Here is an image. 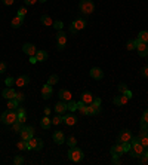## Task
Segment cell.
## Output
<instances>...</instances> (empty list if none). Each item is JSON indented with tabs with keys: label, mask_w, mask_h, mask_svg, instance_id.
<instances>
[{
	"label": "cell",
	"mask_w": 148,
	"mask_h": 165,
	"mask_svg": "<svg viewBox=\"0 0 148 165\" xmlns=\"http://www.w3.org/2000/svg\"><path fill=\"white\" fill-rule=\"evenodd\" d=\"M144 155H145V156H148V149L145 150V153H144Z\"/></svg>",
	"instance_id": "obj_61"
},
{
	"label": "cell",
	"mask_w": 148,
	"mask_h": 165,
	"mask_svg": "<svg viewBox=\"0 0 148 165\" xmlns=\"http://www.w3.org/2000/svg\"><path fill=\"white\" fill-rule=\"evenodd\" d=\"M19 106V101L17 98H12V100H8V109L11 110H17Z\"/></svg>",
	"instance_id": "obj_24"
},
{
	"label": "cell",
	"mask_w": 148,
	"mask_h": 165,
	"mask_svg": "<svg viewBox=\"0 0 148 165\" xmlns=\"http://www.w3.org/2000/svg\"><path fill=\"white\" fill-rule=\"evenodd\" d=\"M130 147H132L130 143H123V150L125 152H130Z\"/></svg>",
	"instance_id": "obj_50"
},
{
	"label": "cell",
	"mask_w": 148,
	"mask_h": 165,
	"mask_svg": "<svg viewBox=\"0 0 148 165\" xmlns=\"http://www.w3.org/2000/svg\"><path fill=\"white\" fill-rule=\"evenodd\" d=\"M130 156L132 158H141L144 153H145V147L141 144V141H139V137H135V138H132L130 140Z\"/></svg>",
	"instance_id": "obj_1"
},
{
	"label": "cell",
	"mask_w": 148,
	"mask_h": 165,
	"mask_svg": "<svg viewBox=\"0 0 148 165\" xmlns=\"http://www.w3.org/2000/svg\"><path fill=\"white\" fill-rule=\"evenodd\" d=\"M22 24H24V18H22V17H18V15H17L15 18L12 19V27H14V28H19Z\"/></svg>",
	"instance_id": "obj_23"
},
{
	"label": "cell",
	"mask_w": 148,
	"mask_h": 165,
	"mask_svg": "<svg viewBox=\"0 0 148 165\" xmlns=\"http://www.w3.org/2000/svg\"><path fill=\"white\" fill-rule=\"evenodd\" d=\"M65 43H67V36H65V33L61 31V30H58V33H56V45H58V49H59V51L64 49V48H65Z\"/></svg>",
	"instance_id": "obj_6"
},
{
	"label": "cell",
	"mask_w": 148,
	"mask_h": 165,
	"mask_svg": "<svg viewBox=\"0 0 148 165\" xmlns=\"http://www.w3.org/2000/svg\"><path fill=\"white\" fill-rule=\"evenodd\" d=\"M45 115H46V116H49V115H51V109H49V107H46V109H45Z\"/></svg>",
	"instance_id": "obj_60"
},
{
	"label": "cell",
	"mask_w": 148,
	"mask_h": 165,
	"mask_svg": "<svg viewBox=\"0 0 148 165\" xmlns=\"http://www.w3.org/2000/svg\"><path fill=\"white\" fill-rule=\"evenodd\" d=\"M113 164H114V165H120V164H122V161L119 159V156H117V155H114V156H113Z\"/></svg>",
	"instance_id": "obj_48"
},
{
	"label": "cell",
	"mask_w": 148,
	"mask_h": 165,
	"mask_svg": "<svg viewBox=\"0 0 148 165\" xmlns=\"http://www.w3.org/2000/svg\"><path fill=\"white\" fill-rule=\"evenodd\" d=\"M141 128H148V110L142 113V118H141Z\"/></svg>",
	"instance_id": "obj_28"
},
{
	"label": "cell",
	"mask_w": 148,
	"mask_h": 165,
	"mask_svg": "<svg viewBox=\"0 0 148 165\" xmlns=\"http://www.w3.org/2000/svg\"><path fill=\"white\" fill-rule=\"evenodd\" d=\"M86 115H89V116H93V115H96V110L93 107L92 104H88V110H86Z\"/></svg>",
	"instance_id": "obj_38"
},
{
	"label": "cell",
	"mask_w": 148,
	"mask_h": 165,
	"mask_svg": "<svg viewBox=\"0 0 148 165\" xmlns=\"http://www.w3.org/2000/svg\"><path fill=\"white\" fill-rule=\"evenodd\" d=\"M14 2H15V0H3V3H5L6 6H11V5H12Z\"/></svg>",
	"instance_id": "obj_56"
},
{
	"label": "cell",
	"mask_w": 148,
	"mask_h": 165,
	"mask_svg": "<svg viewBox=\"0 0 148 165\" xmlns=\"http://www.w3.org/2000/svg\"><path fill=\"white\" fill-rule=\"evenodd\" d=\"M40 21H42L43 25H54V21H52V18H51L49 15H43V17L40 18Z\"/></svg>",
	"instance_id": "obj_30"
},
{
	"label": "cell",
	"mask_w": 148,
	"mask_h": 165,
	"mask_svg": "<svg viewBox=\"0 0 148 165\" xmlns=\"http://www.w3.org/2000/svg\"><path fill=\"white\" fill-rule=\"evenodd\" d=\"M17 149L18 150H28V143H27V140H19L18 143H17Z\"/></svg>",
	"instance_id": "obj_29"
},
{
	"label": "cell",
	"mask_w": 148,
	"mask_h": 165,
	"mask_svg": "<svg viewBox=\"0 0 148 165\" xmlns=\"http://www.w3.org/2000/svg\"><path fill=\"white\" fill-rule=\"evenodd\" d=\"M139 141L144 147H148V135H144V137H139Z\"/></svg>",
	"instance_id": "obj_43"
},
{
	"label": "cell",
	"mask_w": 148,
	"mask_h": 165,
	"mask_svg": "<svg viewBox=\"0 0 148 165\" xmlns=\"http://www.w3.org/2000/svg\"><path fill=\"white\" fill-rule=\"evenodd\" d=\"M58 95H59V100H62V101L73 100V95H71V92L68 91V89H61V91L58 92Z\"/></svg>",
	"instance_id": "obj_14"
},
{
	"label": "cell",
	"mask_w": 148,
	"mask_h": 165,
	"mask_svg": "<svg viewBox=\"0 0 148 165\" xmlns=\"http://www.w3.org/2000/svg\"><path fill=\"white\" fill-rule=\"evenodd\" d=\"M126 49H128V51H133V49H136V40H128V43H126Z\"/></svg>",
	"instance_id": "obj_36"
},
{
	"label": "cell",
	"mask_w": 148,
	"mask_h": 165,
	"mask_svg": "<svg viewBox=\"0 0 148 165\" xmlns=\"http://www.w3.org/2000/svg\"><path fill=\"white\" fill-rule=\"evenodd\" d=\"M132 138H133V135H132V132L129 129H123L119 134V143H130Z\"/></svg>",
	"instance_id": "obj_8"
},
{
	"label": "cell",
	"mask_w": 148,
	"mask_h": 165,
	"mask_svg": "<svg viewBox=\"0 0 148 165\" xmlns=\"http://www.w3.org/2000/svg\"><path fill=\"white\" fill-rule=\"evenodd\" d=\"M22 128H24V124H21L19 121H17V122L12 124V131H14L15 134H19V132L22 131Z\"/></svg>",
	"instance_id": "obj_26"
},
{
	"label": "cell",
	"mask_w": 148,
	"mask_h": 165,
	"mask_svg": "<svg viewBox=\"0 0 148 165\" xmlns=\"http://www.w3.org/2000/svg\"><path fill=\"white\" fill-rule=\"evenodd\" d=\"M39 2H40V3H45V2H46V0H39Z\"/></svg>",
	"instance_id": "obj_62"
},
{
	"label": "cell",
	"mask_w": 148,
	"mask_h": 165,
	"mask_svg": "<svg viewBox=\"0 0 148 165\" xmlns=\"http://www.w3.org/2000/svg\"><path fill=\"white\" fill-rule=\"evenodd\" d=\"M67 107H68L70 112H76L77 110V101H73V100L67 101Z\"/></svg>",
	"instance_id": "obj_35"
},
{
	"label": "cell",
	"mask_w": 148,
	"mask_h": 165,
	"mask_svg": "<svg viewBox=\"0 0 148 165\" xmlns=\"http://www.w3.org/2000/svg\"><path fill=\"white\" fill-rule=\"evenodd\" d=\"M52 27H55L56 30H62L64 28V22L62 21H54V25Z\"/></svg>",
	"instance_id": "obj_39"
},
{
	"label": "cell",
	"mask_w": 148,
	"mask_h": 165,
	"mask_svg": "<svg viewBox=\"0 0 148 165\" xmlns=\"http://www.w3.org/2000/svg\"><path fill=\"white\" fill-rule=\"evenodd\" d=\"M17 121H19L21 124H25V121H27V116L25 115H21V116H18V119Z\"/></svg>",
	"instance_id": "obj_52"
},
{
	"label": "cell",
	"mask_w": 148,
	"mask_h": 165,
	"mask_svg": "<svg viewBox=\"0 0 148 165\" xmlns=\"http://www.w3.org/2000/svg\"><path fill=\"white\" fill-rule=\"evenodd\" d=\"M62 122H64V119H62V116H61L59 113L52 118V125H59V124H62Z\"/></svg>",
	"instance_id": "obj_34"
},
{
	"label": "cell",
	"mask_w": 148,
	"mask_h": 165,
	"mask_svg": "<svg viewBox=\"0 0 148 165\" xmlns=\"http://www.w3.org/2000/svg\"><path fill=\"white\" fill-rule=\"evenodd\" d=\"M65 110H68V107H67V101L59 100V101L55 104V112H56V113H59V115H62Z\"/></svg>",
	"instance_id": "obj_16"
},
{
	"label": "cell",
	"mask_w": 148,
	"mask_h": 165,
	"mask_svg": "<svg viewBox=\"0 0 148 165\" xmlns=\"http://www.w3.org/2000/svg\"><path fill=\"white\" fill-rule=\"evenodd\" d=\"M77 110H80V113H82V115H86L88 104H85L83 101H79V103H77Z\"/></svg>",
	"instance_id": "obj_31"
},
{
	"label": "cell",
	"mask_w": 148,
	"mask_h": 165,
	"mask_svg": "<svg viewBox=\"0 0 148 165\" xmlns=\"http://www.w3.org/2000/svg\"><path fill=\"white\" fill-rule=\"evenodd\" d=\"M22 51H24V54H27L28 57H36V52H37L36 46L33 43H24Z\"/></svg>",
	"instance_id": "obj_10"
},
{
	"label": "cell",
	"mask_w": 148,
	"mask_h": 165,
	"mask_svg": "<svg viewBox=\"0 0 148 165\" xmlns=\"http://www.w3.org/2000/svg\"><path fill=\"white\" fill-rule=\"evenodd\" d=\"M136 51H138V54L141 55V57H147L148 55V43L141 42V40L136 39Z\"/></svg>",
	"instance_id": "obj_7"
},
{
	"label": "cell",
	"mask_w": 148,
	"mask_h": 165,
	"mask_svg": "<svg viewBox=\"0 0 148 165\" xmlns=\"http://www.w3.org/2000/svg\"><path fill=\"white\" fill-rule=\"evenodd\" d=\"M62 119H64V124H65V125H68V127H73V125H76V122H77V118H76L74 115L62 116Z\"/></svg>",
	"instance_id": "obj_19"
},
{
	"label": "cell",
	"mask_w": 148,
	"mask_h": 165,
	"mask_svg": "<svg viewBox=\"0 0 148 165\" xmlns=\"http://www.w3.org/2000/svg\"><path fill=\"white\" fill-rule=\"evenodd\" d=\"M65 141H67V144H68L70 147H74L76 144H77V140H76V137H73V135H71V137H68Z\"/></svg>",
	"instance_id": "obj_37"
},
{
	"label": "cell",
	"mask_w": 148,
	"mask_h": 165,
	"mask_svg": "<svg viewBox=\"0 0 148 165\" xmlns=\"http://www.w3.org/2000/svg\"><path fill=\"white\" fill-rule=\"evenodd\" d=\"M17 119H18L17 110H11V109H8L6 112H3L2 116H0V121H2L5 125H12L14 122H17Z\"/></svg>",
	"instance_id": "obj_2"
},
{
	"label": "cell",
	"mask_w": 148,
	"mask_h": 165,
	"mask_svg": "<svg viewBox=\"0 0 148 165\" xmlns=\"http://www.w3.org/2000/svg\"><path fill=\"white\" fill-rule=\"evenodd\" d=\"M36 58H37V61H46L48 60V52L46 51H37L36 52Z\"/></svg>",
	"instance_id": "obj_27"
},
{
	"label": "cell",
	"mask_w": 148,
	"mask_h": 165,
	"mask_svg": "<svg viewBox=\"0 0 148 165\" xmlns=\"http://www.w3.org/2000/svg\"><path fill=\"white\" fill-rule=\"evenodd\" d=\"M144 135H148V128H141L139 135H138V137H144Z\"/></svg>",
	"instance_id": "obj_49"
},
{
	"label": "cell",
	"mask_w": 148,
	"mask_h": 165,
	"mask_svg": "<svg viewBox=\"0 0 148 165\" xmlns=\"http://www.w3.org/2000/svg\"><path fill=\"white\" fill-rule=\"evenodd\" d=\"M86 27V19L83 18H79L73 21V24H71V27H70V31L71 33H77V31H80V30H83Z\"/></svg>",
	"instance_id": "obj_5"
},
{
	"label": "cell",
	"mask_w": 148,
	"mask_h": 165,
	"mask_svg": "<svg viewBox=\"0 0 148 165\" xmlns=\"http://www.w3.org/2000/svg\"><path fill=\"white\" fill-rule=\"evenodd\" d=\"M80 11L86 15H91L93 11H95V3L92 0H80V5H79Z\"/></svg>",
	"instance_id": "obj_4"
},
{
	"label": "cell",
	"mask_w": 148,
	"mask_h": 165,
	"mask_svg": "<svg viewBox=\"0 0 148 165\" xmlns=\"http://www.w3.org/2000/svg\"><path fill=\"white\" fill-rule=\"evenodd\" d=\"M25 15H27V8H19L18 9V17H22V18H25Z\"/></svg>",
	"instance_id": "obj_42"
},
{
	"label": "cell",
	"mask_w": 148,
	"mask_h": 165,
	"mask_svg": "<svg viewBox=\"0 0 148 165\" xmlns=\"http://www.w3.org/2000/svg\"><path fill=\"white\" fill-rule=\"evenodd\" d=\"M28 82H30V77H28L27 74H22V76H19V77L15 79V85L19 86V88H21V86H25Z\"/></svg>",
	"instance_id": "obj_13"
},
{
	"label": "cell",
	"mask_w": 148,
	"mask_h": 165,
	"mask_svg": "<svg viewBox=\"0 0 148 165\" xmlns=\"http://www.w3.org/2000/svg\"><path fill=\"white\" fill-rule=\"evenodd\" d=\"M33 134H34V128H33V127H24L22 131L19 132L21 138H22V140H27V141L33 137Z\"/></svg>",
	"instance_id": "obj_9"
},
{
	"label": "cell",
	"mask_w": 148,
	"mask_h": 165,
	"mask_svg": "<svg viewBox=\"0 0 148 165\" xmlns=\"http://www.w3.org/2000/svg\"><path fill=\"white\" fill-rule=\"evenodd\" d=\"M28 150H37V143H39V138H34V137H31L28 141Z\"/></svg>",
	"instance_id": "obj_25"
},
{
	"label": "cell",
	"mask_w": 148,
	"mask_h": 165,
	"mask_svg": "<svg viewBox=\"0 0 148 165\" xmlns=\"http://www.w3.org/2000/svg\"><path fill=\"white\" fill-rule=\"evenodd\" d=\"M15 98L18 100L19 103H22V101L25 100V97H24V94H22V92H17V95H15Z\"/></svg>",
	"instance_id": "obj_45"
},
{
	"label": "cell",
	"mask_w": 148,
	"mask_h": 165,
	"mask_svg": "<svg viewBox=\"0 0 148 165\" xmlns=\"http://www.w3.org/2000/svg\"><path fill=\"white\" fill-rule=\"evenodd\" d=\"M14 164L15 165H22L24 164V158H22V156H15V158H14Z\"/></svg>",
	"instance_id": "obj_40"
},
{
	"label": "cell",
	"mask_w": 148,
	"mask_h": 165,
	"mask_svg": "<svg viewBox=\"0 0 148 165\" xmlns=\"http://www.w3.org/2000/svg\"><path fill=\"white\" fill-rule=\"evenodd\" d=\"M123 95H125V97H126L128 100H130V98L133 97V95H132V91H129V89H128V91H125V92H123Z\"/></svg>",
	"instance_id": "obj_53"
},
{
	"label": "cell",
	"mask_w": 148,
	"mask_h": 165,
	"mask_svg": "<svg viewBox=\"0 0 148 165\" xmlns=\"http://www.w3.org/2000/svg\"><path fill=\"white\" fill-rule=\"evenodd\" d=\"M58 80H59L58 74H51V76H49V79H48V83L54 86V85H56V83H58Z\"/></svg>",
	"instance_id": "obj_33"
},
{
	"label": "cell",
	"mask_w": 148,
	"mask_h": 165,
	"mask_svg": "<svg viewBox=\"0 0 148 165\" xmlns=\"http://www.w3.org/2000/svg\"><path fill=\"white\" fill-rule=\"evenodd\" d=\"M141 76H142V77H148V66L142 67V70H141Z\"/></svg>",
	"instance_id": "obj_46"
},
{
	"label": "cell",
	"mask_w": 148,
	"mask_h": 165,
	"mask_svg": "<svg viewBox=\"0 0 148 165\" xmlns=\"http://www.w3.org/2000/svg\"><path fill=\"white\" fill-rule=\"evenodd\" d=\"M117 89H119V92H120V94H123L125 91H128V85H126V83H119Z\"/></svg>",
	"instance_id": "obj_41"
},
{
	"label": "cell",
	"mask_w": 148,
	"mask_h": 165,
	"mask_svg": "<svg viewBox=\"0 0 148 165\" xmlns=\"http://www.w3.org/2000/svg\"><path fill=\"white\" fill-rule=\"evenodd\" d=\"M128 101H129V100H128L123 94H122V95H117V97L114 98V104H117V106H125Z\"/></svg>",
	"instance_id": "obj_22"
},
{
	"label": "cell",
	"mask_w": 148,
	"mask_h": 165,
	"mask_svg": "<svg viewBox=\"0 0 148 165\" xmlns=\"http://www.w3.org/2000/svg\"><path fill=\"white\" fill-rule=\"evenodd\" d=\"M122 153H125L123 150V143H119V144H114L111 147V155H117V156H122Z\"/></svg>",
	"instance_id": "obj_17"
},
{
	"label": "cell",
	"mask_w": 148,
	"mask_h": 165,
	"mask_svg": "<svg viewBox=\"0 0 148 165\" xmlns=\"http://www.w3.org/2000/svg\"><path fill=\"white\" fill-rule=\"evenodd\" d=\"M138 40L148 43V31H147V30H144V31H141V33L138 34Z\"/></svg>",
	"instance_id": "obj_32"
},
{
	"label": "cell",
	"mask_w": 148,
	"mask_h": 165,
	"mask_svg": "<svg viewBox=\"0 0 148 165\" xmlns=\"http://www.w3.org/2000/svg\"><path fill=\"white\" fill-rule=\"evenodd\" d=\"M93 97L91 92H83L82 95H80V101H83L85 104H92V101H93Z\"/></svg>",
	"instance_id": "obj_18"
},
{
	"label": "cell",
	"mask_w": 148,
	"mask_h": 165,
	"mask_svg": "<svg viewBox=\"0 0 148 165\" xmlns=\"http://www.w3.org/2000/svg\"><path fill=\"white\" fill-rule=\"evenodd\" d=\"M92 104L95 106V107H101V98H93Z\"/></svg>",
	"instance_id": "obj_47"
},
{
	"label": "cell",
	"mask_w": 148,
	"mask_h": 165,
	"mask_svg": "<svg viewBox=\"0 0 148 165\" xmlns=\"http://www.w3.org/2000/svg\"><path fill=\"white\" fill-rule=\"evenodd\" d=\"M25 2V5H34L36 2H39V0H24Z\"/></svg>",
	"instance_id": "obj_57"
},
{
	"label": "cell",
	"mask_w": 148,
	"mask_h": 165,
	"mask_svg": "<svg viewBox=\"0 0 148 165\" xmlns=\"http://www.w3.org/2000/svg\"><path fill=\"white\" fill-rule=\"evenodd\" d=\"M17 115H18V116L25 115V109H24V107H19V106H18V109H17Z\"/></svg>",
	"instance_id": "obj_51"
},
{
	"label": "cell",
	"mask_w": 148,
	"mask_h": 165,
	"mask_svg": "<svg viewBox=\"0 0 148 165\" xmlns=\"http://www.w3.org/2000/svg\"><path fill=\"white\" fill-rule=\"evenodd\" d=\"M89 74H91V77L95 79V80H101V79L104 77V72H102L99 67H93V69H91Z\"/></svg>",
	"instance_id": "obj_12"
},
{
	"label": "cell",
	"mask_w": 148,
	"mask_h": 165,
	"mask_svg": "<svg viewBox=\"0 0 148 165\" xmlns=\"http://www.w3.org/2000/svg\"><path fill=\"white\" fill-rule=\"evenodd\" d=\"M42 147H43V141H42V140L39 138V143H37V150H40Z\"/></svg>",
	"instance_id": "obj_58"
},
{
	"label": "cell",
	"mask_w": 148,
	"mask_h": 165,
	"mask_svg": "<svg viewBox=\"0 0 148 165\" xmlns=\"http://www.w3.org/2000/svg\"><path fill=\"white\" fill-rule=\"evenodd\" d=\"M5 83H6V85H8V86H9V88H11V86H12V85H15V79H14V77H8V79H6V82H5Z\"/></svg>",
	"instance_id": "obj_44"
},
{
	"label": "cell",
	"mask_w": 148,
	"mask_h": 165,
	"mask_svg": "<svg viewBox=\"0 0 148 165\" xmlns=\"http://www.w3.org/2000/svg\"><path fill=\"white\" fill-rule=\"evenodd\" d=\"M30 63H31V64H36L37 58H36V57H30Z\"/></svg>",
	"instance_id": "obj_59"
},
{
	"label": "cell",
	"mask_w": 148,
	"mask_h": 165,
	"mask_svg": "<svg viewBox=\"0 0 148 165\" xmlns=\"http://www.w3.org/2000/svg\"><path fill=\"white\" fill-rule=\"evenodd\" d=\"M2 95H3V98H6V100H12V98H15L17 92H15V89H12V88H6V89H3Z\"/></svg>",
	"instance_id": "obj_20"
},
{
	"label": "cell",
	"mask_w": 148,
	"mask_h": 165,
	"mask_svg": "<svg viewBox=\"0 0 148 165\" xmlns=\"http://www.w3.org/2000/svg\"><path fill=\"white\" fill-rule=\"evenodd\" d=\"M51 125H52V119L49 118V116H45L42 121H40V127L43 129H49L51 128Z\"/></svg>",
	"instance_id": "obj_21"
},
{
	"label": "cell",
	"mask_w": 148,
	"mask_h": 165,
	"mask_svg": "<svg viewBox=\"0 0 148 165\" xmlns=\"http://www.w3.org/2000/svg\"><path fill=\"white\" fill-rule=\"evenodd\" d=\"M83 158H85V153H83V150L82 149H79V147H70V150H68V159L71 161V162H80V161H83Z\"/></svg>",
	"instance_id": "obj_3"
},
{
	"label": "cell",
	"mask_w": 148,
	"mask_h": 165,
	"mask_svg": "<svg viewBox=\"0 0 148 165\" xmlns=\"http://www.w3.org/2000/svg\"><path fill=\"white\" fill-rule=\"evenodd\" d=\"M54 141H55L56 144L65 143V135H64L62 131H55V132H54Z\"/></svg>",
	"instance_id": "obj_15"
},
{
	"label": "cell",
	"mask_w": 148,
	"mask_h": 165,
	"mask_svg": "<svg viewBox=\"0 0 148 165\" xmlns=\"http://www.w3.org/2000/svg\"><path fill=\"white\" fill-rule=\"evenodd\" d=\"M141 164H148V156H145V155L141 156Z\"/></svg>",
	"instance_id": "obj_54"
},
{
	"label": "cell",
	"mask_w": 148,
	"mask_h": 165,
	"mask_svg": "<svg viewBox=\"0 0 148 165\" xmlns=\"http://www.w3.org/2000/svg\"><path fill=\"white\" fill-rule=\"evenodd\" d=\"M52 94H54V91H52V85L46 83V85L42 86V97H43L45 100H49V98L52 97Z\"/></svg>",
	"instance_id": "obj_11"
},
{
	"label": "cell",
	"mask_w": 148,
	"mask_h": 165,
	"mask_svg": "<svg viewBox=\"0 0 148 165\" xmlns=\"http://www.w3.org/2000/svg\"><path fill=\"white\" fill-rule=\"evenodd\" d=\"M5 70H6V64L0 63V73H5Z\"/></svg>",
	"instance_id": "obj_55"
}]
</instances>
